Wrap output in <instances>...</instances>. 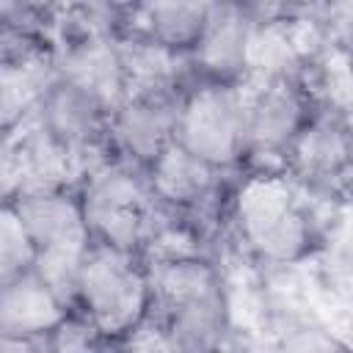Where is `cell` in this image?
I'll use <instances>...</instances> for the list:
<instances>
[{"instance_id": "1", "label": "cell", "mask_w": 353, "mask_h": 353, "mask_svg": "<svg viewBox=\"0 0 353 353\" xmlns=\"http://www.w3.org/2000/svg\"><path fill=\"white\" fill-rule=\"evenodd\" d=\"M149 273V309L174 350H215L232 334L229 295L221 270L207 254L143 259Z\"/></svg>"}, {"instance_id": "2", "label": "cell", "mask_w": 353, "mask_h": 353, "mask_svg": "<svg viewBox=\"0 0 353 353\" xmlns=\"http://www.w3.org/2000/svg\"><path fill=\"white\" fill-rule=\"evenodd\" d=\"M287 171H251L232 196L240 240L270 265H292L314 245V218Z\"/></svg>"}, {"instance_id": "3", "label": "cell", "mask_w": 353, "mask_h": 353, "mask_svg": "<svg viewBox=\"0 0 353 353\" xmlns=\"http://www.w3.org/2000/svg\"><path fill=\"white\" fill-rule=\"evenodd\" d=\"M77 199L91 240L135 254L143 251L160 215V199L154 196L143 165L108 157L80 182Z\"/></svg>"}, {"instance_id": "4", "label": "cell", "mask_w": 353, "mask_h": 353, "mask_svg": "<svg viewBox=\"0 0 353 353\" xmlns=\"http://www.w3.org/2000/svg\"><path fill=\"white\" fill-rule=\"evenodd\" d=\"M30 243H33V273L72 309L80 262L91 245V232L77 199V190H28L14 201Z\"/></svg>"}, {"instance_id": "5", "label": "cell", "mask_w": 353, "mask_h": 353, "mask_svg": "<svg viewBox=\"0 0 353 353\" xmlns=\"http://www.w3.org/2000/svg\"><path fill=\"white\" fill-rule=\"evenodd\" d=\"M72 309L83 312L116 347L149 309V273L143 256L91 240L80 262Z\"/></svg>"}, {"instance_id": "6", "label": "cell", "mask_w": 353, "mask_h": 353, "mask_svg": "<svg viewBox=\"0 0 353 353\" xmlns=\"http://www.w3.org/2000/svg\"><path fill=\"white\" fill-rule=\"evenodd\" d=\"M245 163L251 171H284V154L317 110L301 77H243Z\"/></svg>"}, {"instance_id": "7", "label": "cell", "mask_w": 353, "mask_h": 353, "mask_svg": "<svg viewBox=\"0 0 353 353\" xmlns=\"http://www.w3.org/2000/svg\"><path fill=\"white\" fill-rule=\"evenodd\" d=\"M176 141L201 160L237 171L245 163V102L240 83L196 80L179 102Z\"/></svg>"}, {"instance_id": "8", "label": "cell", "mask_w": 353, "mask_h": 353, "mask_svg": "<svg viewBox=\"0 0 353 353\" xmlns=\"http://www.w3.org/2000/svg\"><path fill=\"white\" fill-rule=\"evenodd\" d=\"M154 196L190 218L201 234L207 237L210 221L218 218L226 196V174L223 168L201 160L179 141H171L146 168Z\"/></svg>"}, {"instance_id": "9", "label": "cell", "mask_w": 353, "mask_h": 353, "mask_svg": "<svg viewBox=\"0 0 353 353\" xmlns=\"http://www.w3.org/2000/svg\"><path fill=\"white\" fill-rule=\"evenodd\" d=\"M284 171L309 193L331 196L350 174V124L345 110L320 108L284 154Z\"/></svg>"}, {"instance_id": "10", "label": "cell", "mask_w": 353, "mask_h": 353, "mask_svg": "<svg viewBox=\"0 0 353 353\" xmlns=\"http://www.w3.org/2000/svg\"><path fill=\"white\" fill-rule=\"evenodd\" d=\"M33 116L50 135H55L72 152L83 154L88 163L102 165L108 157H113L108 143L110 108L80 85L55 74L39 94Z\"/></svg>"}, {"instance_id": "11", "label": "cell", "mask_w": 353, "mask_h": 353, "mask_svg": "<svg viewBox=\"0 0 353 353\" xmlns=\"http://www.w3.org/2000/svg\"><path fill=\"white\" fill-rule=\"evenodd\" d=\"M182 94H132L124 97L108 121L113 157L149 168V163L176 141V116Z\"/></svg>"}, {"instance_id": "12", "label": "cell", "mask_w": 353, "mask_h": 353, "mask_svg": "<svg viewBox=\"0 0 353 353\" xmlns=\"http://www.w3.org/2000/svg\"><path fill=\"white\" fill-rule=\"evenodd\" d=\"M69 309L33 273L0 284V350H47V334Z\"/></svg>"}, {"instance_id": "13", "label": "cell", "mask_w": 353, "mask_h": 353, "mask_svg": "<svg viewBox=\"0 0 353 353\" xmlns=\"http://www.w3.org/2000/svg\"><path fill=\"white\" fill-rule=\"evenodd\" d=\"M254 19L240 0H221L207 17L188 55L199 80L240 83L245 74V50Z\"/></svg>"}, {"instance_id": "14", "label": "cell", "mask_w": 353, "mask_h": 353, "mask_svg": "<svg viewBox=\"0 0 353 353\" xmlns=\"http://www.w3.org/2000/svg\"><path fill=\"white\" fill-rule=\"evenodd\" d=\"M124 97L132 94H185L199 77L193 72L188 50H174L152 39L121 33L116 36Z\"/></svg>"}, {"instance_id": "15", "label": "cell", "mask_w": 353, "mask_h": 353, "mask_svg": "<svg viewBox=\"0 0 353 353\" xmlns=\"http://www.w3.org/2000/svg\"><path fill=\"white\" fill-rule=\"evenodd\" d=\"M218 3L221 0H135L121 17L119 30L174 50H190Z\"/></svg>"}, {"instance_id": "16", "label": "cell", "mask_w": 353, "mask_h": 353, "mask_svg": "<svg viewBox=\"0 0 353 353\" xmlns=\"http://www.w3.org/2000/svg\"><path fill=\"white\" fill-rule=\"evenodd\" d=\"M52 77V61H41L33 66L0 63V132H11L30 116L39 94L47 88Z\"/></svg>"}, {"instance_id": "17", "label": "cell", "mask_w": 353, "mask_h": 353, "mask_svg": "<svg viewBox=\"0 0 353 353\" xmlns=\"http://www.w3.org/2000/svg\"><path fill=\"white\" fill-rule=\"evenodd\" d=\"M33 243L30 234L14 210V204H0V284L17 279L33 268Z\"/></svg>"}, {"instance_id": "18", "label": "cell", "mask_w": 353, "mask_h": 353, "mask_svg": "<svg viewBox=\"0 0 353 353\" xmlns=\"http://www.w3.org/2000/svg\"><path fill=\"white\" fill-rule=\"evenodd\" d=\"M97 347H113V345L77 309H69L58 320V325L47 334V350H97Z\"/></svg>"}, {"instance_id": "19", "label": "cell", "mask_w": 353, "mask_h": 353, "mask_svg": "<svg viewBox=\"0 0 353 353\" xmlns=\"http://www.w3.org/2000/svg\"><path fill=\"white\" fill-rule=\"evenodd\" d=\"M66 0H0V22L39 33H52V22ZM52 39V36H50Z\"/></svg>"}, {"instance_id": "20", "label": "cell", "mask_w": 353, "mask_h": 353, "mask_svg": "<svg viewBox=\"0 0 353 353\" xmlns=\"http://www.w3.org/2000/svg\"><path fill=\"white\" fill-rule=\"evenodd\" d=\"M19 193H22V168L11 130V132H0V204H11Z\"/></svg>"}, {"instance_id": "21", "label": "cell", "mask_w": 353, "mask_h": 353, "mask_svg": "<svg viewBox=\"0 0 353 353\" xmlns=\"http://www.w3.org/2000/svg\"><path fill=\"white\" fill-rule=\"evenodd\" d=\"M88 3H97V6H102V8H108V11H113L116 17H124L127 8H130L135 0H88Z\"/></svg>"}]
</instances>
